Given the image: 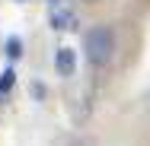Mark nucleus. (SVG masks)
<instances>
[{
    "mask_svg": "<svg viewBox=\"0 0 150 146\" xmlns=\"http://www.w3.org/2000/svg\"><path fill=\"white\" fill-rule=\"evenodd\" d=\"M86 3H96V0H86Z\"/></svg>",
    "mask_w": 150,
    "mask_h": 146,
    "instance_id": "423d86ee",
    "label": "nucleus"
},
{
    "mask_svg": "<svg viewBox=\"0 0 150 146\" xmlns=\"http://www.w3.org/2000/svg\"><path fill=\"white\" fill-rule=\"evenodd\" d=\"M83 54H86V60L93 67H105L115 57V29L105 26V22L86 29V35H83Z\"/></svg>",
    "mask_w": 150,
    "mask_h": 146,
    "instance_id": "f257e3e1",
    "label": "nucleus"
},
{
    "mask_svg": "<svg viewBox=\"0 0 150 146\" xmlns=\"http://www.w3.org/2000/svg\"><path fill=\"white\" fill-rule=\"evenodd\" d=\"M54 70H58V76H74V70H77L74 48H58L54 51Z\"/></svg>",
    "mask_w": 150,
    "mask_h": 146,
    "instance_id": "f03ea898",
    "label": "nucleus"
},
{
    "mask_svg": "<svg viewBox=\"0 0 150 146\" xmlns=\"http://www.w3.org/2000/svg\"><path fill=\"white\" fill-rule=\"evenodd\" d=\"M13 83H16V73H13V67H6V70L0 73V95H6V92L13 89Z\"/></svg>",
    "mask_w": 150,
    "mask_h": 146,
    "instance_id": "20e7f679",
    "label": "nucleus"
},
{
    "mask_svg": "<svg viewBox=\"0 0 150 146\" xmlns=\"http://www.w3.org/2000/svg\"><path fill=\"white\" fill-rule=\"evenodd\" d=\"M19 54H23V41H19V38H6V57L16 60Z\"/></svg>",
    "mask_w": 150,
    "mask_h": 146,
    "instance_id": "39448f33",
    "label": "nucleus"
},
{
    "mask_svg": "<svg viewBox=\"0 0 150 146\" xmlns=\"http://www.w3.org/2000/svg\"><path fill=\"white\" fill-rule=\"evenodd\" d=\"M74 26H77V19H74V13H70V10H54V13H51V29L70 32Z\"/></svg>",
    "mask_w": 150,
    "mask_h": 146,
    "instance_id": "7ed1b4c3",
    "label": "nucleus"
}]
</instances>
